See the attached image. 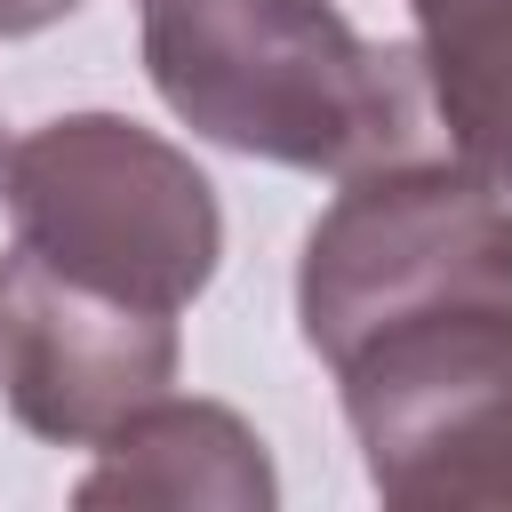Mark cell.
<instances>
[{
	"label": "cell",
	"instance_id": "7a4b0ae2",
	"mask_svg": "<svg viewBox=\"0 0 512 512\" xmlns=\"http://www.w3.org/2000/svg\"><path fill=\"white\" fill-rule=\"evenodd\" d=\"M136 40L192 136L304 176L400 160L432 112L416 48L360 32L336 0H136Z\"/></svg>",
	"mask_w": 512,
	"mask_h": 512
},
{
	"label": "cell",
	"instance_id": "277c9868",
	"mask_svg": "<svg viewBox=\"0 0 512 512\" xmlns=\"http://www.w3.org/2000/svg\"><path fill=\"white\" fill-rule=\"evenodd\" d=\"M176 312L72 280L8 240L0 256V392L32 440L96 448L144 400L176 392Z\"/></svg>",
	"mask_w": 512,
	"mask_h": 512
},
{
	"label": "cell",
	"instance_id": "8992f818",
	"mask_svg": "<svg viewBox=\"0 0 512 512\" xmlns=\"http://www.w3.org/2000/svg\"><path fill=\"white\" fill-rule=\"evenodd\" d=\"M448 152L512 192V0H408Z\"/></svg>",
	"mask_w": 512,
	"mask_h": 512
},
{
	"label": "cell",
	"instance_id": "6da1fadb",
	"mask_svg": "<svg viewBox=\"0 0 512 512\" xmlns=\"http://www.w3.org/2000/svg\"><path fill=\"white\" fill-rule=\"evenodd\" d=\"M296 328L384 496L512 376V192L464 160H376L312 216Z\"/></svg>",
	"mask_w": 512,
	"mask_h": 512
},
{
	"label": "cell",
	"instance_id": "ba28073f",
	"mask_svg": "<svg viewBox=\"0 0 512 512\" xmlns=\"http://www.w3.org/2000/svg\"><path fill=\"white\" fill-rule=\"evenodd\" d=\"M80 0H0V40H24V32H48L64 24Z\"/></svg>",
	"mask_w": 512,
	"mask_h": 512
},
{
	"label": "cell",
	"instance_id": "5b68a950",
	"mask_svg": "<svg viewBox=\"0 0 512 512\" xmlns=\"http://www.w3.org/2000/svg\"><path fill=\"white\" fill-rule=\"evenodd\" d=\"M80 504H168V512H272L280 472L256 440V424L224 400H144L120 432L96 440Z\"/></svg>",
	"mask_w": 512,
	"mask_h": 512
},
{
	"label": "cell",
	"instance_id": "52a82bcc",
	"mask_svg": "<svg viewBox=\"0 0 512 512\" xmlns=\"http://www.w3.org/2000/svg\"><path fill=\"white\" fill-rule=\"evenodd\" d=\"M384 504H408V512H472V504L512 512V376H504L456 432H440V440L384 488Z\"/></svg>",
	"mask_w": 512,
	"mask_h": 512
},
{
	"label": "cell",
	"instance_id": "3957f363",
	"mask_svg": "<svg viewBox=\"0 0 512 512\" xmlns=\"http://www.w3.org/2000/svg\"><path fill=\"white\" fill-rule=\"evenodd\" d=\"M0 208L40 264L160 312H184L224 264L216 184L184 144L128 112H64L8 136Z\"/></svg>",
	"mask_w": 512,
	"mask_h": 512
}]
</instances>
